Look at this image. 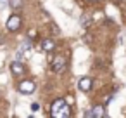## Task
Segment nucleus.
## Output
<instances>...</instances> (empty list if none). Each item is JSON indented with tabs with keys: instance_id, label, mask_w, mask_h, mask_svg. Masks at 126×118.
<instances>
[{
	"instance_id": "1",
	"label": "nucleus",
	"mask_w": 126,
	"mask_h": 118,
	"mask_svg": "<svg viewBox=\"0 0 126 118\" xmlns=\"http://www.w3.org/2000/svg\"><path fill=\"white\" fill-rule=\"evenodd\" d=\"M35 89H36V85H35V82H33V80H23V82L17 85V90H19L21 94H26V95L33 94V92H35Z\"/></svg>"
},
{
	"instance_id": "2",
	"label": "nucleus",
	"mask_w": 126,
	"mask_h": 118,
	"mask_svg": "<svg viewBox=\"0 0 126 118\" xmlns=\"http://www.w3.org/2000/svg\"><path fill=\"white\" fill-rule=\"evenodd\" d=\"M21 16L19 14H12L9 19H7V30L9 31H17L19 28H21Z\"/></svg>"
},
{
	"instance_id": "3",
	"label": "nucleus",
	"mask_w": 126,
	"mask_h": 118,
	"mask_svg": "<svg viewBox=\"0 0 126 118\" xmlns=\"http://www.w3.org/2000/svg\"><path fill=\"white\" fill-rule=\"evenodd\" d=\"M52 70L55 73H62L66 70V57L64 56H55L52 59Z\"/></svg>"
},
{
	"instance_id": "4",
	"label": "nucleus",
	"mask_w": 126,
	"mask_h": 118,
	"mask_svg": "<svg viewBox=\"0 0 126 118\" xmlns=\"http://www.w3.org/2000/svg\"><path fill=\"white\" fill-rule=\"evenodd\" d=\"M78 87H79V90H83V92H88V90L92 89V78H90V76H83V78H79V82H78Z\"/></svg>"
},
{
	"instance_id": "5",
	"label": "nucleus",
	"mask_w": 126,
	"mask_h": 118,
	"mask_svg": "<svg viewBox=\"0 0 126 118\" xmlns=\"http://www.w3.org/2000/svg\"><path fill=\"white\" fill-rule=\"evenodd\" d=\"M11 71H12L16 76H21V75L24 73V64L19 63V61H14V63H11Z\"/></svg>"
},
{
	"instance_id": "6",
	"label": "nucleus",
	"mask_w": 126,
	"mask_h": 118,
	"mask_svg": "<svg viewBox=\"0 0 126 118\" xmlns=\"http://www.w3.org/2000/svg\"><path fill=\"white\" fill-rule=\"evenodd\" d=\"M66 104V99H57L54 104H52V108H50V113L54 115V116H57L59 115V111H61V108Z\"/></svg>"
},
{
	"instance_id": "7",
	"label": "nucleus",
	"mask_w": 126,
	"mask_h": 118,
	"mask_svg": "<svg viewBox=\"0 0 126 118\" xmlns=\"http://www.w3.org/2000/svg\"><path fill=\"white\" fill-rule=\"evenodd\" d=\"M54 47H55V42H54L52 38H45V40H43V44H42V49H43L45 52H52V50H54Z\"/></svg>"
},
{
	"instance_id": "8",
	"label": "nucleus",
	"mask_w": 126,
	"mask_h": 118,
	"mask_svg": "<svg viewBox=\"0 0 126 118\" xmlns=\"http://www.w3.org/2000/svg\"><path fill=\"white\" fill-rule=\"evenodd\" d=\"M57 116H71V106L66 102L62 108H61V111H59V115Z\"/></svg>"
},
{
	"instance_id": "9",
	"label": "nucleus",
	"mask_w": 126,
	"mask_h": 118,
	"mask_svg": "<svg viewBox=\"0 0 126 118\" xmlns=\"http://www.w3.org/2000/svg\"><path fill=\"white\" fill-rule=\"evenodd\" d=\"M92 109H93V116H95V118H102V116H105L104 106H95V108H92Z\"/></svg>"
},
{
	"instance_id": "10",
	"label": "nucleus",
	"mask_w": 126,
	"mask_h": 118,
	"mask_svg": "<svg viewBox=\"0 0 126 118\" xmlns=\"http://www.w3.org/2000/svg\"><path fill=\"white\" fill-rule=\"evenodd\" d=\"M21 5H23V0H11V7L12 9H21Z\"/></svg>"
},
{
	"instance_id": "11",
	"label": "nucleus",
	"mask_w": 126,
	"mask_h": 118,
	"mask_svg": "<svg viewBox=\"0 0 126 118\" xmlns=\"http://www.w3.org/2000/svg\"><path fill=\"white\" fill-rule=\"evenodd\" d=\"M81 23H83V26H90V24H88V23H90V18H88V16H83V18H81Z\"/></svg>"
},
{
	"instance_id": "12",
	"label": "nucleus",
	"mask_w": 126,
	"mask_h": 118,
	"mask_svg": "<svg viewBox=\"0 0 126 118\" xmlns=\"http://www.w3.org/2000/svg\"><path fill=\"white\" fill-rule=\"evenodd\" d=\"M38 109H40V104H38V102H33V104H31V111H33V113H36Z\"/></svg>"
},
{
	"instance_id": "13",
	"label": "nucleus",
	"mask_w": 126,
	"mask_h": 118,
	"mask_svg": "<svg viewBox=\"0 0 126 118\" xmlns=\"http://www.w3.org/2000/svg\"><path fill=\"white\" fill-rule=\"evenodd\" d=\"M66 102H67L69 106H71V104H74V97H73V95H67V97H66Z\"/></svg>"
},
{
	"instance_id": "14",
	"label": "nucleus",
	"mask_w": 126,
	"mask_h": 118,
	"mask_svg": "<svg viewBox=\"0 0 126 118\" xmlns=\"http://www.w3.org/2000/svg\"><path fill=\"white\" fill-rule=\"evenodd\" d=\"M85 116H86V118L93 116V109H88V111H85Z\"/></svg>"
},
{
	"instance_id": "15",
	"label": "nucleus",
	"mask_w": 126,
	"mask_h": 118,
	"mask_svg": "<svg viewBox=\"0 0 126 118\" xmlns=\"http://www.w3.org/2000/svg\"><path fill=\"white\" fill-rule=\"evenodd\" d=\"M35 35H36V33H35V30H30V31H28V37H30V38H33Z\"/></svg>"
},
{
	"instance_id": "16",
	"label": "nucleus",
	"mask_w": 126,
	"mask_h": 118,
	"mask_svg": "<svg viewBox=\"0 0 126 118\" xmlns=\"http://www.w3.org/2000/svg\"><path fill=\"white\" fill-rule=\"evenodd\" d=\"M23 49L28 50V49H30V42H24V44H23Z\"/></svg>"
},
{
	"instance_id": "17",
	"label": "nucleus",
	"mask_w": 126,
	"mask_h": 118,
	"mask_svg": "<svg viewBox=\"0 0 126 118\" xmlns=\"http://www.w3.org/2000/svg\"><path fill=\"white\" fill-rule=\"evenodd\" d=\"M88 2H97V0H88Z\"/></svg>"
},
{
	"instance_id": "18",
	"label": "nucleus",
	"mask_w": 126,
	"mask_h": 118,
	"mask_svg": "<svg viewBox=\"0 0 126 118\" xmlns=\"http://www.w3.org/2000/svg\"><path fill=\"white\" fill-rule=\"evenodd\" d=\"M117 2H123V0H117Z\"/></svg>"
}]
</instances>
